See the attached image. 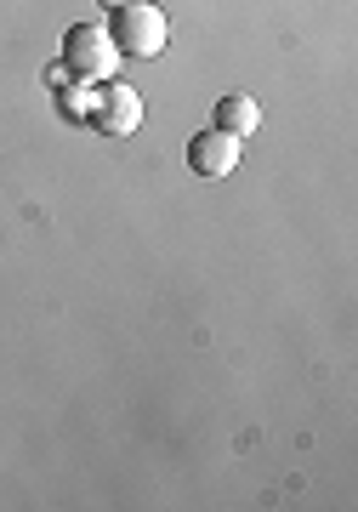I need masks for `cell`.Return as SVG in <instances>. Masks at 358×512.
Masks as SVG:
<instances>
[{"instance_id":"6da1fadb","label":"cell","mask_w":358,"mask_h":512,"mask_svg":"<svg viewBox=\"0 0 358 512\" xmlns=\"http://www.w3.org/2000/svg\"><path fill=\"white\" fill-rule=\"evenodd\" d=\"M108 40L120 46V57H160L165 40H171V18L154 0H126V6H114Z\"/></svg>"},{"instance_id":"7a4b0ae2","label":"cell","mask_w":358,"mask_h":512,"mask_svg":"<svg viewBox=\"0 0 358 512\" xmlns=\"http://www.w3.org/2000/svg\"><path fill=\"white\" fill-rule=\"evenodd\" d=\"M63 69H69L74 80H86V86L114 80V69H120V46L108 40V23H74L69 35H63Z\"/></svg>"},{"instance_id":"3957f363","label":"cell","mask_w":358,"mask_h":512,"mask_svg":"<svg viewBox=\"0 0 358 512\" xmlns=\"http://www.w3.org/2000/svg\"><path fill=\"white\" fill-rule=\"evenodd\" d=\"M86 120L103 137H137L143 131V92L126 86V80H103V92H91Z\"/></svg>"},{"instance_id":"277c9868","label":"cell","mask_w":358,"mask_h":512,"mask_svg":"<svg viewBox=\"0 0 358 512\" xmlns=\"http://www.w3.org/2000/svg\"><path fill=\"white\" fill-rule=\"evenodd\" d=\"M239 154H245V143H239V137H228V131H216V126L199 131V137H188V171H194V177H205V183L233 177Z\"/></svg>"},{"instance_id":"5b68a950","label":"cell","mask_w":358,"mask_h":512,"mask_svg":"<svg viewBox=\"0 0 358 512\" xmlns=\"http://www.w3.org/2000/svg\"><path fill=\"white\" fill-rule=\"evenodd\" d=\"M256 126H262V103H256L251 92H228L216 97V131H228V137H256Z\"/></svg>"},{"instance_id":"8992f818","label":"cell","mask_w":358,"mask_h":512,"mask_svg":"<svg viewBox=\"0 0 358 512\" xmlns=\"http://www.w3.org/2000/svg\"><path fill=\"white\" fill-rule=\"evenodd\" d=\"M103 6H126V0H103Z\"/></svg>"}]
</instances>
